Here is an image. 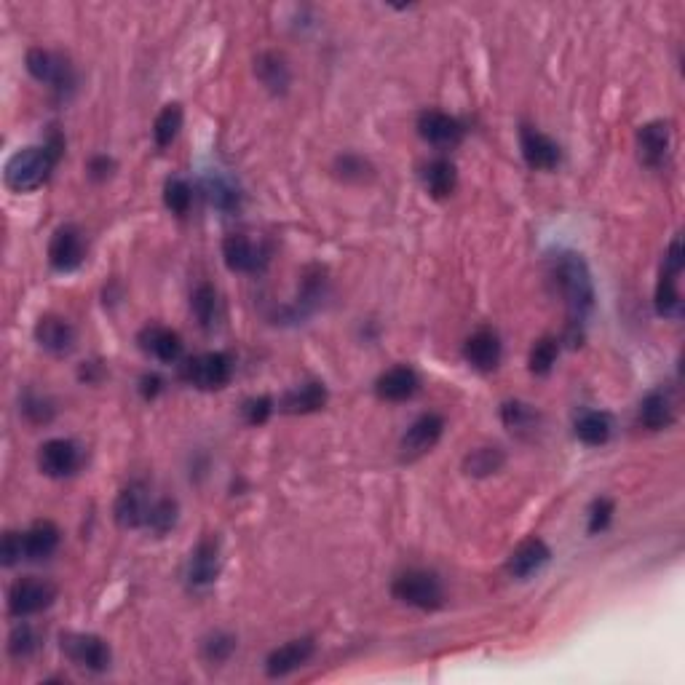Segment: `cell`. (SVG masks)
Here are the masks:
<instances>
[{
	"mask_svg": "<svg viewBox=\"0 0 685 685\" xmlns=\"http://www.w3.org/2000/svg\"><path fill=\"white\" fill-rule=\"evenodd\" d=\"M613 423L611 415L600 413V410H589L576 421V437L589 447H600L611 439Z\"/></svg>",
	"mask_w": 685,
	"mask_h": 685,
	"instance_id": "29",
	"label": "cell"
},
{
	"mask_svg": "<svg viewBox=\"0 0 685 685\" xmlns=\"http://www.w3.org/2000/svg\"><path fill=\"white\" fill-rule=\"evenodd\" d=\"M113 169H116V164H113L108 156H94L89 164H86V172H89V177L94 182L108 180L110 174H113Z\"/></svg>",
	"mask_w": 685,
	"mask_h": 685,
	"instance_id": "45",
	"label": "cell"
},
{
	"mask_svg": "<svg viewBox=\"0 0 685 685\" xmlns=\"http://www.w3.org/2000/svg\"><path fill=\"white\" fill-rule=\"evenodd\" d=\"M180 129H182V105L172 102V105H166V108L156 116V121H153V140H156L158 148H169V145L177 140Z\"/></svg>",
	"mask_w": 685,
	"mask_h": 685,
	"instance_id": "32",
	"label": "cell"
},
{
	"mask_svg": "<svg viewBox=\"0 0 685 685\" xmlns=\"http://www.w3.org/2000/svg\"><path fill=\"white\" fill-rule=\"evenodd\" d=\"M520 150L525 164L536 172H552L560 166V145L546 137L544 132H538L533 126H522L520 129Z\"/></svg>",
	"mask_w": 685,
	"mask_h": 685,
	"instance_id": "12",
	"label": "cell"
},
{
	"mask_svg": "<svg viewBox=\"0 0 685 685\" xmlns=\"http://www.w3.org/2000/svg\"><path fill=\"white\" fill-rule=\"evenodd\" d=\"M22 413H25L27 421L33 423H49L54 418V407H51L49 399L35 397V394H27L22 399Z\"/></svg>",
	"mask_w": 685,
	"mask_h": 685,
	"instance_id": "43",
	"label": "cell"
},
{
	"mask_svg": "<svg viewBox=\"0 0 685 685\" xmlns=\"http://www.w3.org/2000/svg\"><path fill=\"white\" fill-rule=\"evenodd\" d=\"M190 308H193V316L199 319V324L204 330L215 327L217 319V292L212 284H199L190 295Z\"/></svg>",
	"mask_w": 685,
	"mask_h": 685,
	"instance_id": "34",
	"label": "cell"
},
{
	"mask_svg": "<svg viewBox=\"0 0 685 685\" xmlns=\"http://www.w3.org/2000/svg\"><path fill=\"white\" fill-rule=\"evenodd\" d=\"M137 340H140L142 351L158 359L161 364H174L182 356V338L169 327H161V324L145 327Z\"/></svg>",
	"mask_w": 685,
	"mask_h": 685,
	"instance_id": "22",
	"label": "cell"
},
{
	"mask_svg": "<svg viewBox=\"0 0 685 685\" xmlns=\"http://www.w3.org/2000/svg\"><path fill=\"white\" fill-rule=\"evenodd\" d=\"M391 595L399 603L418 608V611H437L445 605V586L431 570H405L394 578Z\"/></svg>",
	"mask_w": 685,
	"mask_h": 685,
	"instance_id": "3",
	"label": "cell"
},
{
	"mask_svg": "<svg viewBox=\"0 0 685 685\" xmlns=\"http://www.w3.org/2000/svg\"><path fill=\"white\" fill-rule=\"evenodd\" d=\"M255 75L257 81L263 83L265 89L271 91V94H276V97L287 94L289 83H292V73H289L287 59L281 57V54H276V51H263V54H257Z\"/></svg>",
	"mask_w": 685,
	"mask_h": 685,
	"instance_id": "24",
	"label": "cell"
},
{
	"mask_svg": "<svg viewBox=\"0 0 685 685\" xmlns=\"http://www.w3.org/2000/svg\"><path fill=\"white\" fill-rule=\"evenodd\" d=\"M637 415H640V423L648 431H664L675 421V407H672V399L664 391H651L640 402V413Z\"/></svg>",
	"mask_w": 685,
	"mask_h": 685,
	"instance_id": "27",
	"label": "cell"
},
{
	"mask_svg": "<svg viewBox=\"0 0 685 685\" xmlns=\"http://www.w3.org/2000/svg\"><path fill=\"white\" fill-rule=\"evenodd\" d=\"M148 512H150L148 490H145L142 482H132V485L124 487V490L118 493L113 514H116V522L124 530L142 528L145 520H148Z\"/></svg>",
	"mask_w": 685,
	"mask_h": 685,
	"instance_id": "18",
	"label": "cell"
},
{
	"mask_svg": "<svg viewBox=\"0 0 685 685\" xmlns=\"http://www.w3.org/2000/svg\"><path fill=\"white\" fill-rule=\"evenodd\" d=\"M335 172H338L343 180L359 182V180H364L372 169L362 156H356V153H343V156L335 158Z\"/></svg>",
	"mask_w": 685,
	"mask_h": 685,
	"instance_id": "40",
	"label": "cell"
},
{
	"mask_svg": "<svg viewBox=\"0 0 685 685\" xmlns=\"http://www.w3.org/2000/svg\"><path fill=\"white\" fill-rule=\"evenodd\" d=\"M38 651V635L30 624H17L9 635V653L14 659H30Z\"/></svg>",
	"mask_w": 685,
	"mask_h": 685,
	"instance_id": "38",
	"label": "cell"
},
{
	"mask_svg": "<svg viewBox=\"0 0 685 685\" xmlns=\"http://www.w3.org/2000/svg\"><path fill=\"white\" fill-rule=\"evenodd\" d=\"M0 557L6 568H14L19 560H25V549H22V533H6L3 546H0Z\"/></svg>",
	"mask_w": 685,
	"mask_h": 685,
	"instance_id": "44",
	"label": "cell"
},
{
	"mask_svg": "<svg viewBox=\"0 0 685 685\" xmlns=\"http://www.w3.org/2000/svg\"><path fill=\"white\" fill-rule=\"evenodd\" d=\"M35 343L49 354H70L75 346V327L62 316H41L35 324Z\"/></svg>",
	"mask_w": 685,
	"mask_h": 685,
	"instance_id": "19",
	"label": "cell"
},
{
	"mask_svg": "<svg viewBox=\"0 0 685 685\" xmlns=\"http://www.w3.org/2000/svg\"><path fill=\"white\" fill-rule=\"evenodd\" d=\"M552 560V549L546 544L544 538L530 536L525 538L506 560V573L517 581H525V578L536 576L538 570L544 568L546 562Z\"/></svg>",
	"mask_w": 685,
	"mask_h": 685,
	"instance_id": "14",
	"label": "cell"
},
{
	"mask_svg": "<svg viewBox=\"0 0 685 685\" xmlns=\"http://www.w3.org/2000/svg\"><path fill=\"white\" fill-rule=\"evenodd\" d=\"M233 378V359L223 351H209V354L193 356L185 364V380L204 391L225 388Z\"/></svg>",
	"mask_w": 685,
	"mask_h": 685,
	"instance_id": "6",
	"label": "cell"
},
{
	"mask_svg": "<svg viewBox=\"0 0 685 685\" xmlns=\"http://www.w3.org/2000/svg\"><path fill=\"white\" fill-rule=\"evenodd\" d=\"M418 386H421L418 372L413 367H407V364H399V367H391L375 380V394L383 402H407L418 391Z\"/></svg>",
	"mask_w": 685,
	"mask_h": 685,
	"instance_id": "21",
	"label": "cell"
},
{
	"mask_svg": "<svg viewBox=\"0 0 685 685\" xmlns=\"http://www.w3.org/2000/svg\"><path fill=\"white\" fill-rule=\"evenodd\" d=\"M207 196L209 204L215 209H220V212H236V209L241 207L239 188H236L228 177H223V174H212V177H207Z\"/></svg>",
	"mask_w": 685,
	"mask_h": 685,
	"instance_id": "31",
	"label": "cell"
},
{
	"mask_svg": "<svg viewBox=\"0 0 685 685\" xmlns=\"http://www.w3.org/2000/svg\"><path fill=\"white\" fill-rule=\"evenodd\" d=\"M59 528L51 520H38L22 533V549H25V560L41 562L49 560L51 554L59 549Z\"/></svg>",
	"mask_w": 685,
	"mask_h": 685,
	"instance_id": "23",
	"label": "cell"
},
{
	"mask_svg": "<svg viewBox=\"0 0 685 685\" xmlns=\"http://www.w3.org/2000/svg\"><path fill=\"white\" fill-rule=\"evenodd\" d=\"M25 65L27 73L33 75L35 81L46 83V86H51V89L57 91V94H62V97H65L67 91L75 89L73 65H70L65 57L54 54V51L38 49V46H35V49L27 51Z\"/></svg>",
	"mask_w": 685,
	"mask_h": 685,
	"instance_id": "5",
	"label": "cell"
},
{
	"mask_svg": "<svg viewBox=\"0 0 685 685\" xmlns=\"http://www.w3.org/2000/svg\"><path fill=\"white\" fill-rule=\"evenodd\" d=\"M501 354H504V346H501V338H498L496 330H482L471 332L466 343H463V356L466 362L479 372H493L501 364Z\"/></svg>",
	"mask_w": 685,
	"mask_h": 685,
	"instance_id": "16",
	"label": "cell"
},
{
	"mask_svg": "<svg viewBox=\"0 0 685 685\" xmlns=\"http://www.w3.org/2000/svg\"><path fill=\"white\" fill-rule=\"evenodd\" d=\"M442 434H445V418L437 413H423L405 431L402 445H399L402 447V455H405L407 461H415V458L431 453L437 447L439 439H442Z\"/></svg>",
	"mask_w": 685,
	"mask_h": 685,
	"instance_id": "9",
	"label": "cell"
},
{
	"mask_svg": "<svg viewBox=\"0 0 685 685\" xmlns=\"http://www.w3.org/2000/svg\"><path fill=\"white\" fill-rule=\"evenodd\" d=\"M669 142H672V132H669L667 121H651V124L640 126V132H637L640 161L651 169H659L669 156Z\"/></svg>",
	"mask_w": 685,
	"mask_h": 685,
	"instance_id": "20",
	"label": "cell"
},
{
	"mask_svg": "<svg viewBox=\"0 0 685 685\" xmlns=\"http://www.w3.org/2000/svg\"><path fill=\"white\" fill-rule=\"evenodd\" d=\"M161 388H164V380L158 378L156 372H148V375H142L140 378L142 399H156L158 394H161Z\"/></svg>",
	"mask_w": 685,
	"mask_h": 685,
	"instance_id": "46",
	"label": "cell"
},
{
	"mask_svg": "<svg viewBox=\"0 0 685 685\" xmlns=\"http://www.w3.org/2000/svg\"><path fill=\"white\" fill-rule=\"evenodd\" d=\"M57 595V584H51L49 578H19L9 589V613L17 616V619H27V616H35V613H43L46 608H51Z\"/></svg>",
	"mask_w": 685,
	"mask_h": 685,
	"instance_id": "4",
	"label": "cell"
},
{
	"mask_svg": "<svg viewBox=\"0 0 685 685\" xmlns=\"http://www.w3.org/2000/svg\"><path fill=\"white\" fill-rule=\"evenodd\" d=\"M656 314L664 319H680L683 316V295L677 287V273H669L661 268L659 284H656Z\"/></svg>",
	"mask_w": 685,
	"mask_h": 685,
	"instance_id": "28",
	"label": "cell"
},
{
	"mask_svg": "<svg viewBox=\"0 0 685 685\" xmlns=\"http://www.w3.org/2000/svg\"><path fill=\"white\" fill-rule=\"evenodd\" d=\"M220 573V541L215 536L201 538L188 560V584L201 589L217 581Z\"/></svg>",
	"mask_w": 685,
	"mask_h": 685,
	"instance_id": "17",
	"label": "cell"
},
{
	"mask_svg": "<svg viewBox=\"0 0 685 685\" xmlns=\"http://www.w3.org/2000/svg\"><path fill=\"white\" fill-rule=\"evenodd\" d=\"M552 281L568 308V327H581L595 308V284L584 257L576 252H560L552 263Z\"/></svg>",
	"mask_w": 685,
	"mask_h": 685,
	"instance_id": "1",
	"label": "cell"
},
{
	"mask_svg": "<svg viewBox=\"0 0 685 685\" xmlns=\"http://www.w3.org/2000/svg\"><path fill=\"white\" fill-rule=\"evenodd\" d=\"M62 150H65V140H62L59 132H51L49 140L43 145L17 150L9 158V164H6V174H3L6 185L14 193H33V190H38L43 182L49 180L54 166L59 164Z\"/></svg>",
	"mask_w": 685,
	"mask_h": 685,
	"instance_id": "2",
	"label": "cell"
},
{
	"mask_svg": "<svg viewBox=\"0 0 685 685\" xmlns=\"http://www.w3.org/2000/svg\"><path fill=\"white\" fill-rule=\"evenodd\" d=\"M613 512H616V506H613L611 498H597L595 504H592V509H589V525H586V530H589L592 536L603 533V530L611 525Z\"/></svg>",
	"mask_w": 685,
	"mask_h": 685,
	"instance_id": "41",
	"label": "cell"
},
{
	"mask_svg": "<svg viewBox=\"0 0 685 685\" xmlns=\"http://www.w3.org/2000/svg\"><path fill=\"white\" fill-rule=\"evenodd\" d=\"M233 651H236V637L228 635V632H215V635H209L207 640H204V648H201V653H204V659H207L209 664H225V661L233 656Z\"/></svg>",
	"mask_w": 685,
	"mask_h": 685,
	"instance_id": "39",
	"label": "cell"
},
{
	"mask_svg": "<svg viewBox=\"0 0 685 685\" xmlns=\"http://www.w3.org/2000/svg\"><path fill=\"white\" fill-rule=\"evenodd\" d=\"M501 421L509 431H517V434H525V431H533L538 423V413L533 405H525V402H504L501 405Z\"/></svg>",
	"mask_w": 685,
	"mask_h": 685,
	"instance_id": "33",
	"label": "cell"
},
{
	"mask_svg": "<svg viewBox=\"0 0 685 685\" xmlns=\"http://www.w3.org/2000/svg\"><path fill=\"white\" fill-rule=\"evenodd\" d=\"M223 260L233 273H260L271 257L263 244H255L241 233H233L223 241Z\"/></svg>",
	"mask_w": 685,
	"mask_h": 685,
	"instance_id": "10",
	"label": "cell"
},
{
	"mask_svg": "<svg viewBox=\"0 0 685 685\" xmlns=\"http://www.w3.org/2000/svg\"><path fill=\"white\" fill-rule=\"evenodd\" d=\"M81 466V450L70 439H49L38 453V469L51 479H65Z\"/></svg>",
	"mask_w": 685,
	"mask_h": 685,
	"instance_id": "11",
	"label": "cell"
},
{
	"mask_svg": "<svg viewBox=\"0 0 685 685\" xmlns=\"http://www.w3.org/2000/svg\"><path fill=\"white\" fill-rule=\"evenodd\" d=\"M164 204L172 215H188L193 204V188L182 177H169L164 185Z\"/></svg>",
	"mask_w": 685,
	"mask_h": 685,
	"instance_id": "36",
	"label": "cell"
},
{
	"mask_svg": "<svg viewBox=\"0 0 685 685\" xmlns=\"http://www.w3.org/2000/svg\"><path fill=\"white\" fill-rule=\"evenodd\" d=\"M316 651V643L311 637H298V640H289V643L279 645L276 651L268 653L265 659V675L268 677H287L292 675L295 669H300L303 664L311 661Z\"/></svg>",
	"mask_w": 685,
	"mask_h": 685,
	"instance_id": "15",
	"label": "cell"
},
{
	"mask_svg": "<svg viewBox=\"0 0 685 685\" xmlns=\"http://www.w3.org/2000/svg\"><path fill=\"white\" fill-rule=\"evenodd\" d=\"M415 129L421 134V140L437 145V148H455L463 140L461 121L442 110H423Z\"/></svg>",
	"mask_w": 685,
	"mask_h": 685,
	"instance_id": "13",
	"label": "cell"
},
{
	"mask_svg": "<svg viewBox=\"0 0 685 685\" xmlns=\"http://www.w3.org/2000/svg\"><path fill=\"white\" fill-rule=\"evenodd\" d=\"M327 405V388L324 383H303V386L292 388L281 399V410L289 415H306L316 413Z\"/></svg>",
	"mask_w": 685,
	"mask_h": 685,
	"instance_id": "26",
	"label": "cell"
},
{
	"mask_svg": "<svg viewBox=\"0 0 685 685\" xmlns=\"http://www.w3.org/2000/svg\"><path fill=\"white\" fill-rule=\"evenodd\" d=\"M241 410H244V421H247L249 426H263V423L271 418L276 407H273L271 397H255L247 399Z\"/></svg>",
	"mask_w": 685,
	"mask_h": 685,
	"instance_id": "42",
	"label": "cell"
},
{
	"mask_svg": "<svg viewBox=\"0 0 685 685\" xmlns=\"http://www.w3.org/2000/svg\"><path fill=\"white\" fill-rule=\"evenodd\" d=\"M506 463V455L501 447H477V450H471L466 458H463V471L469 474V477H490V474H496V471L504 469Z\"/></svg>",
	"mask_w": 685,
	"mask_h": 685,
	"instance_id": "30",
	"label": "cell"
},
{
	"mask_svg": "<svg viewBox=\"0 0 685 685\" xmlns=\"http://www.w3.org/2000/svg\"><path fill=\"white\" fill-rule=\"evenodd\" d=\"M421 180L434 199H450L458 188V169L450 158H431L421 169Z\"/></svg>",
	"mask_w": 685,
	"mask_h": 685,
	"instance_id": "25",
	"label": "cell"
},
{
	"mask_svg": "<svg viewBox=\"0 0 685 685\" xmlns=\"http://www.w3.org/2000/svg\"><path fill=\"white\" fill-rule=\"evenodd\" d=\"M177 501L174 498H158L156 504H150L148 520H145V528L156 536H166L169 530L177 525Z\"/></svg>",
	"mask_w": 685,
	"mask_h": 685,
	"instance_id": "35",
	"label": "cell"
},
{
	"mask_svg": "<svg viewBox=\"0 0 685 685\" xmlns=\"http://www.w3.org/2000/svg\"><path fill=\"white\" fill-rule=\"evenodd\" d=\"M62 651L73 664L89 669V672H105L113 661L110 645L102 637L83 635V632L62 635Z\"/></svg>",
	"mask_w": 685,
	"mask_h": 685,
	"instance_id": "7",
	"label": "cell"
},
{
	"mask_svg": "<svg viewBox=\"0 0 685 685\" xmlns=\"http://www.w3.org/2000/svg\"><path fill=\"white\" fill-rule=\"evenodd\" d=\"M83 260H86V239H83L81 228H75V225L57 228L49 241L51 268L59 273H70L81 268Z\"/></svg>",
	"mask_w": 685,
	"mask_h": 685,
	"instance_id": "8",
	"label": "cell"
},
{
	"mask_svg": "<svg viewBox=\"0 0 685 685\" xmlns=\"http://www.w3.org/2000/svg\"><path fill=\"white\" fill-rule=\"evenodd\" d=\"M557 356H560V340L554 338H541L536 346L530 348V372L533 375H549L557 364Z\"/></svg>",
	"mask_w": 685,
	"mask_h": 685,
	"instance_id": "37",
	"label": "cell"
}]
</instances>
